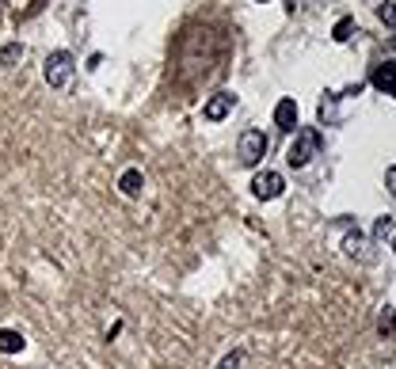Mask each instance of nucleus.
<instances>
[{
  "mask_svg": "<svg viewBox=\"0 0 396 369\" xmlns=\"http://www.w3.org/2000/svg\"><path fill=\"white\" fill-rule=\"evenodd\" d=\"M20 58H23V46L20 42H8L4 50H0V65H16Z\"/></svg>",
  "mask_w": 396,
  "mask_h": 369,
  "instance_id": "f8f14e48",
  "label": "nucleus"
},
{
  "mask_svg": "<svg viewBox=\"0 0 396 369\" xmlns=\"http://www.w3.org/2000/svg\"><path fill=\"white\" fill-rule=\"evenodd\" d=\"M275 126L282 130V134H294V126H297V103L294 99H278V107H275Z\"/></svg>",
  "mask_w": 396,
  "mask_h": 369,
  "instance_id": "0eeeda50",
  "label": "nucleus"
},
{
  "mask_svg": "<svg viewBox=\"0 0 396 369\" xmlns=\"http://www.w3.org/2000/svg\"><path fill=\"white\" fill-rule=\"evenodd\" d=\"M73 69H77V61H73L69 50H54L46 54V65H42V77L50 88H65V84L73 80Z\"/></svg>",
  "mask_w": 396,
  "mask_h": 369,
  "instance_id": "f03ea898",
  "label": "nucleus"
},
{
  "mask_svg": "<svg viewBox=\"0 0 396 369\" xmlns=\"http://www.w3.org/2000/svg\"><path fill=\"white\" fill-rule=\"evenodd\" d=\"M282 191H286V179H282L278 172H259L256 179H252V194L263 198V202H271V198H278Z\"/></svg>",
  "mask_w": 396,
  "mask_h": 369,
  "instance_id": "20e7f679",
  "label": "nucleus"
},
{
  "mask_svg": "<svg viewBox=\"0 0 396 369\" xmlns=\"http://www.w3.org/2000/svg\"><path fill=\"white\" fill-rule=\"evenodd\" d=\"M347 251H351V255H354V251H362V232H358V229H354L351 236H347Z\"/></svg>",
  "mask_w": 396,
  "mask_h": 369,
  "instance_id": "dca6fc26",
  "label": "nucleus"
},
{
  "mask_svg": "<svg viewBox=\"0 0 396 369\" xmlns=\"http://www.w3.org/2000/svg\"><path fill=\"white\" fill-rule=\"evenodd\" d=\"M23 346H27V339L20 335V331H12V327H0V350H4V354H20Z\"/></svg>",
  "mask_w": 396,
  "mask_h": 369,
  "instance_id": "1a4fd4ad",
  "label": "nucleus"
},
{
  "mask_svg": "<svg viewBox=\"0 0 396 369\" xmlns=\"http://www.w3.org/2000/svg\"><path fill=\"white\" fill-rule=\"evenodd\" d=\"M385 187H389V194L396 198V164L389 168V172H385Z\"/></svg>",
  "mask_w": 396,
  "mask_h": 369,
  "instance_id": "f3484780",
  "label": "nucleus"
},
{
  "mask_svg": "<svg viewBox=\"0 0 396 369\" xmlns=\"http://www.w3.org/2000/svg\"><path fill=\"white\" fill-rule=\"evenodd\" d=\"M267 149H271V141L263 130H244L240 134V145H237V156H240V164H248V168H256L263 156H267Z\"/></svg>",
  "mask_w": 396,
  "mask_h": 369,
  "instance_id": "7ed1b4c3",
  "label": "nucleus"
},
{
  "mask_svg": "<svg viewBox=\"0 0 396 369\" xmlns=\"http://www.w3.org/2000/svg\"><path fill=\"white\" fill-rule=\"evenodd\" d=\"M392 251H396V232H392Z\"/></svg>",
  "mask_w": 396,
  "mask_h": 369,
  "instance_id": "a211bd4d",
  "label": "nucleus"
},
{
  "mask_svg": "<svg viewBox=\"0 0 396 369\" xmlns=\"http://www.w3.org/2000/svg\"><path fill=\"white\" fill-rule=\"evenodd\" d=\"M320 149H324V134H320L316 126L297 130L294 141H290V149H286V164L290 168H305L313 156H320Z\"/></svg>",
  "mask_w": 396,
  "mask_h": 369,
  "instance_id": "f257e3e1",
  "label": "nucleus"
},
{
  "mask_svg": "<svg viewBox=\"0 0 396 369\" xmlns=\"http://www.w3.org/2000/svg\"><path fill=\"white\" fill-rule=\"evenodd\" d=\"M233 107H237V96H233V92H218V96L202 107V118L206 122H221V118H229Z\"/></svg>",
  "mask_w": 396,
  "mask_h": 369,
  "instance_id": "423d86ee",
  "label": "nucleus"
},
{
  "mask_svg": "<svg viewBox=\"0 0 396 369\" xmlns=\"http://www.w3.org/2000/svg\"><path fill=\"white\" fill-rule=\"evenodd\" d=\"M377 20L385 27H396V0H385V4H377Z\"/></svg>",
  "mask_w": 396,
  "mask_h": 369,
  "instance_id": "9b49d317",
  "label": "nucleus"
},
{
  "mask_svg": "<svg viewBox=\"0 0 396 369\" xmlns=\"http://www.w3.org/2000/svg\"><path fill=\"white\" fill-rule=\"evenodd\" d=\"M370 84L377 92H385V96L396 99V61H377L370 69Z\"/></svg>",
  "mask_w": 396,
  "mask_h": 369,
  "instance_id": "39448f33",
  "label": "nucleus"
},
{
  "mask_svg": "<svg viewBox=\"0 0 396 369\" xmlns=\"http://www.w3.org/2000/svg\"><path fill=\"white\" fill-rule=\"evenodd\" d=\"M389 232H392V217H377V225H373V240H385Z\"/></svg>",
  "mask_w": 396,
  "mask_h": 369,
  "instance_id": "4468645a",
  "label": "nucleus"
},
{
  "mask_svg": "<svg viewBox=\"0 0 396 369\" xmlns=\"http://www.w3.org/2000/svg\"><path fill=\"white\" fill-rule=\"evenodd\" d=\"M141 187H145V175H141L137 168H126V172L118 175V191L126 194V198H137Z\"/></svg>",
  "mask_w": 396,
  "mask_h": 369,
  "instance_id": "6e6552de",
  "label": "nucleus"
},
{
  "mask_svg": "<svg viewBox=\"0 0 396 369\" xmlns=\"http://www.w3.org/2000/svg\"><path fill=\"white\" fill-rule=\"evenodd\" d=\"M259 4H263V0H259Z\"/></svg>",
  "mask_w": 396,
  "mask_h": 369,
  "instance_id": "6ab92c4d",
  "label": "nucleus"
},
{
  "mask_svg": "<svg viewBox=\"0 0 396 369\" xmlns=\"http://www.w3.org/2000/svg\"><path fill=\"white\" fill-rule=\"evenodd\" d=\"M351 31H354V20H339L335 31H332V39L335 42H347V39H351Z\"/></svg>",
  "mask_w": 396,
  "mask_h": 369,
  "instance_id": "ddd939ff",
  "label": "nucleus"
},
{
  "mask_svg": "<svg viewBox=\"0 0 396 369\" xmlns=\"http://www.w3.org/2000/svg\"><path fill=\"white\" fill-rule=\"evenodd\" d=\"M377 331H381L385 339L396 335V308H392V305H385V308H381V316H377Z\"/></svg>",
  "mask_w": 396,
  "mask_h": 369,
  "instance_id": "9d476101",
  "label": "nucleus"
},
{
  "mask_svg": "<svg viewBox=\"0 0 396 369\" xmlns=\"http://www.w3.org/2000/svg\"><path fill=\"white\" fill-rule=\"evenodd\" d=\"M240 362H244L240 350H229V354H225L221 362H218V369H240Z\"/></svg>",
  "mask_w": 396,
  "mask_h": 369,
  "instance_id": "2eb2a0df",
  "label": "nucleus"
}]
</instances>
